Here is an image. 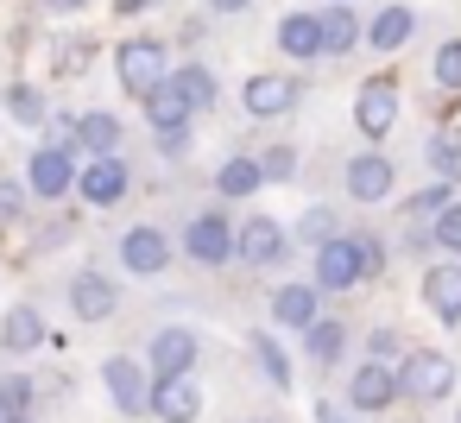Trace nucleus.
<instances>
[{"label": "nucleus", "instance_id": "1", "mask_svg": "<svg viewBox=\"0 0 461 423\" xmlns=\"http://www.w3.org/2000/svg\"><path fill=\"white\" fill-rule=\"evenodd\" d=\"M455 360L442 354V347H411L404 360H398V385H404V398H417V404H442L448 392H455Z\"/></svg>", "mask_w": 461, "mask_h": 423}, {"label": "nucleus", "instance_id": "2", "mask_svg": "<svg viewBox=\"0 0 461 423\" xmlns=\"http://www.w3.org/2000/svg\"><path fill=\"white\" fill-rule=\"evenodd\" d=\"M114 70H121V89L127 95H152V89H165L171 83V58H165V45L158 39H121V51H114Z\"/></svg>", "mask_w": 461, "mask_h": 423}, {"label": "nucleus", "instance_id": "3", "mask_svg": "<svg viewBox=\"0 0 461 423\" xmlns=\"http://www.w3.org/2000/svg\"><path fill=\"white\" fill-rule=\"evenodd\" d=\"M297 102H303V89H297V76H285V70H259V76L240 83V108H247L253 121H285Z\"/></svg>", "mask_w": 461, "mask_h": 423}, {"label": "nucleus", "instance_id": "4", "mask_svg": "<svg viewBox=\"0 0 461 423\" xmlns=\"http://www.w3.org/2000/svg\"><path fill=\"white\" fill-rule=\"evenodd\" d=\"M366 272V253H360V234H335L329 247H316V291H354Z\"/></svg>", "mask_w": 461, "mask_h": 423}, {"label": "nucleus", "instance_id": "5", "mask_svg": "<svg viewBox=\"0 0 461 423\" xmlns=\"http://www.w3.org/2000/svg\"><path fill=\"white\" fill-rule=\"evenodd\" d=\"M196 354H203V341H196V328H184V322H171V328H158V335L146 341V366H152L158 379H190V373H196Z\"/></svg>", "mask_w": 461, "mask_h": 423}, {"label": "nucleus", "instance_id": "6", "mask_svg": "<svg viewBox=\"0 0 461 423\" xmlns=\"http://www.w3.org/2000/svg\"><path fill=\"white\" fill-rule=\"evenodd\" d=\"M398 108H404L398 83H392V76H373V83H360V95H354V127H360L366 140H385V133L398 127Z\"/></svg>", "mask_w": 461, "mask_h": 423}, {"label": "nucleus", "instance_id": "7", "mask_svg": "<svg viewBox=\"0 0 461 423\" xmlns=\"http://www.w3.org/2000/svg\"><path fill=\"white\" fill-rule=\"evenodd\" d=\"M70 190H77V158H70L64 146H39V152L26 158V196L58 202V196H70Z\"/></svg>", "mask_w": 461, "mask_h": 423}, {"label": "nucleus", "instance_id": "8", "mask_svg": "<svg viewBox=\"0 0 461 423\" xmlns=\"http://www.w3.org/2000/svg\"><path fill=\"white\" fill-rule=\"evenodd\" d=\"M102 385H108V398H114L121 417H146L152 410V379H146L140 360H127V354L102 360Z\"/></svg>", "mask_w": 461, "mask_h": 423}, {"label": "nucleus", "instance_id": "9", "mask_svg": "<svg viewBox=\"0 0 461 423\" xmlns=\"http://www.w3.org/2000/svg\"><path fill=\"white\" fill-rule=\"evenodd\" d=\"M127 190H133V171H127L121 152H114V158H89V165L77 171V196H83L89 209H114Z\"/></svg>", "mask_w": 461, "mask_h": 423}, {"label": "nucleus", "instance_id": "10", "mask_svg": "<svg viewBox=\"0 0 461 423\" xmlns=\"http://www.w3.org/2000/svg\"><path fill=\"white\" fill-rule=\"evenodd\" d=\"M285 221L278 215H247L240 228H234V259H247V266H278L285 259Z\"/></svg>", "mask_w": 461, "mask_h": 423}, {"label": "nucleus", "instance_id": "11", "mask_svg": "<svg viewBox=\"0 0 461 423\" xmlns=\"http://www.w3.org/2000/svg\"><path fill=\"white\" fill-rule=\"evenodd\" d=\"M184 247H190V259L196 266H228L234 259V221L228 215H215V209H203L196 221H190V234H184Z\"/></svg>", "mask_w": 461, "mask_h": 423}, {"label": "nucleus", "instance_id": "12", "mask_svg": "<svg viewBox=\"0 0 461 423\" xmlns=\"http://www.w3.org/2000/svg\"><path fill=\"white\" fill-rule=\"evenodd\" d=\"M398 366H379V360H360L354 373H348V404L354 410H392L398 404Z\"/></svg>", "mask_w": 461, "mask_h": 423}, {"label": "nucleus", "instance_id": "13", "mask_svg": "<svg viewBox=\"0 0 461 423\" xmlns=\"http://www.w3.org/2000/svg\"><path fill=\"white\" fill-rule=\"evenodd\" d=\"M121 266L133 272V278H158V272H171V240L146 221V228H127L121 234Z\"/></svg>", "mask_w": 461, "mask_h": 423}, {"label": "nucleus", "instance_id": "14", "mask_svg": "<svg viewBox=\"0 0 461 423\" xmlns=\"http://www.w3.org/2000/svg\"><path fill=\"white\" fill-rule=\"evenodd\" d=\"M392 190H398V165H392L385 152L348 158V196H354V202H385Z\"/></svg>", "mask_w": 461, "mask_h": 423}, {"label": "nucleus", "instance_id": "15", "mask_svg": "<svg viewBox=\"0 0 461 423\" xmlns=\"http://www.w3.org/2000/svg\"><path fill=\"white\" fill-rule=\"evenodd\" d=\"M152 417L158 423H196L203 417V385L190 379H152Z\"/></svg>", "mask_w": 461, "mask_h": 423}, {"label": "nucleus", "instance_id": "16", "mask_svg": "<svg viewBox=\"0 0 461 423\" xmlns=\"http://www.w3.org/2000/svg\"><path fill=\"white\" fill-rule=\"evenodd\" d=\"M423 303L436 322H448V328L461 322V259H436L423 272Z\"/></svg>", "mask_w": 461, "mask_h": 423}, {"label": "nucleus", "instance_id": "17", "mask_svg": "<svg viewBox=\"0 0 461 423\" xmlns=\"http://www.w3.org/2000/svg\"><path fill=\"white\" fill-rule=\"evenodd\" d=\"M272 322L310 335V328L322 322V291H316V284H278V291H272Z\"/></svg>", "mask_w": 461, "mask_h": 423}, {"label": "nucleus", "instance_id": "18", "mask_svg": "<svg viewBox=\"0 0 461 423\" xmlns=\"http://www.w3.org/2000/svg\"><path fill=\"white\" fill-rule=\"evenodd\" d=\"M114 303H121V291H114L102 272H77V278H70V310H77V322H108Z\"/></svg>", "mask_w": 461, "mask_h": 423}, {"label": "nucleus", "instance_id": "19", "mask_svg": "<svg viewBox=\"0 0 461 423\" xmlns=\"http://www.w3.org/2000/svg\"><path fill=\"white\" fill-rule=\"evenodd\" d=\"M278 51L297 58V64H303V58H322V14H297V7H291V14L278 20Z\"/></svg>", "mask_w": 461, "mask_h": 423}, {"label": "nucleus", "instance_id": "20", "mask_svg": "<svg viewBox=\"0 0 461 423\" xmlns=\"http://www.w3.org/2000/svg\"><path fill=\"white\" fill-rule=\"evenodd\" d=\"M140 108H146V127H152L158 140H171V133H190V121H196V114H190V102H184L171 83H165V89H152Z\"/></svg>", "mask_w": 461, "mask_h": 423}, {"label": "nucleus", "instance_id": "21", "mask_svg": "<svg viewBox=\"0 0 461 423\" xmlns=\"http://www.w3.org/2000/svg\"><path fill=\"white\" fill-rule=\"evenodd\" d=\"M0 347H7V354H32V347H45V316H39L32 303H14L7 322H0Z\"/></svg>", "mask_w": 461, "mask_h": 423}, {"label": "nucleus", "instance_id": "22", "mask_svg": "<svg viewBox=\"0 0 461 423\" xmlns=\"http://www.w3.org/2000/svg\"><path fill=\"white\" fill-rule=\"evenodd\" d=\"M411 32H417V14H411V7H385V14H373V26H366V45L392 58V51L411 45Z\"/></svg>", "mask_w": 461, "mask_h": 423}, {"label": "nucleus", "instance_id": "23", "mask_svg": "<svg viewBox=\"0 0 461 423\" xmlns=\"http://www.w3.org/2000/svg\"><path fill=\"white\" fill-rule=\"evenodd\" d=\"M247 354H253V366H259L278 392H291V379H297V373H291V354L278 347V335H272V328H253V335H247Z\"/></svg>", "mask_w": 461, "mask_h": 423}, {"label": "nucleus", "instance_id": "24", "mask_svg": "<svg viewBox=\"0 0 461 423\" xmlns=\"http://www.w3.org/2000/svg\"><path fill=\"white\" fill-rule=\"evenodd\" d=\"M77 146H83L89 158H114V152H121V121L102 114V108H95V114H77Z\"/></svg>", "mask_w": 461, "mask_h": 423}, {"label": "nucleus", "instance_id": "25", "mask_svg": "<svg viewBox=\"0 0 461 423\" xmlns=\"http://www.w3.org/2000/svg\"><path fill=\"white\" fill-rule=\"evenodd\" d=\"M360 39H366V32H360V20H354V7H329V14H322V58H348Z\"/></svg>", "mask_w": 461, "mask_h": 423}, {"label": "nucleus", "instance_id": "26", "mask_svg": "<svg viewBox=\"0 0 461 423\" xmlns=\"http://www.w3.org/2000/svg\"><path fill=\"white\" fill-rule=\"evenodd\" d=\"M171 89L190 102V114H203V108H215V76L203 70V64H177L171 70Z\"/></svg>", "mask_w": 461, "mask_h": 423}, {"label": "nucleus", "instance_id": "27", "mask_svg": "<svg viewBox=\"0 0 461 423\" xmlns=\"http://www.w3.org/2000/svg\"><path fill=\"white\" fill-rule=\"evenodd\" d=\"M259 184H266V165H259V158H247V152H240V158H228V165L215 171V190H221V196H253Z\"/></svg>", "mask_w": 461, "mask_h": 423}, {"label": "nucleus", "instance_id": "28", "mask_svg": "<svg viewBox=\"0 0 461 423\" xmlns=\"http://www.w3.org/2000/svg\"><path fill=\"white\" fill-rule=\"evenodd\" d=\"M303 347H310V360H316V366H335V360H341V347H348V322H329V316H322V322L303 335Z\"/></svg>", "mask_w": 461, "mask_h": 423}, {"label": "nucleus", "instance_id": "29", "mask_svg": "<svg viewBox=\"0 0 461 423\" xmlns=\"http://www.w3.org/2000/svg\"><path fill=\"white\" fill-rule=\"evenodd\" d=\"M32 398H39V385L26 373H0V410L7 417H32Z\"/></svg>", "mask_w": 461, "mask_h": 423}, {"label": "nucleus", "instance_id": "30", "mask_svg": "<svg viewBox=\"0 0 461 423\" xmlns=\"http://www.w3.org/2000/svg\"><path fill=\"white\" fill-rule=\"evenodd\" d=\"M7 114H14L20 127H45V95H39L32 83H14V89H7Z\"/></svg>", "mask_w": 461, "mask_h": 423}, {"label": "nucleus", "instance_id": "31", "mask_svg": "<svg viewBox=\"0 0 461 423\" xmlns=\"http://www.w3.org/2000/svg\"><path fill=\"white\" fill-rule=\"evenodd\" d=\"M455 209V196H448V184H429V190H417V196H404V215L411 221H436V215H448Z\"/></svg>", "mask_w": 461, "mask_h": 423}, {"label": "nucleus", "instance_id": "32", "mask_svg": "<svg viewBox=\"0 0 461 423\" xmlns=\"http://www.w3.org/2000/svg\"><path fill=\"white\" fill-rule=\"evenodd\" d=\"M429 70H436V83H442L448 95H461V39H442L436 58H429Z\"/></svg>", "mask_w": 461, "mask_h": 423}, {"label": "nucleus", "instance_id": "33", "mask_svg": "<svg viewBox=\"0 0 461 423\" xmlns=\"http://www.w3.org/2000/svg\"><path fill=\"white\" fill-rule=\"evenodd\" d=\"M429 171H436L442 184H455V177H461V140L436 133V140H429Z\"/></svg>", "mask_w": 461, "mask_h": 423}, {"label": "nucleus", "instance_id": "34", "mask_svg": "<svg viewBox=\"0 0 461 423\" xmlns=\"http://www.w3.org/2000/svg\"><path fill=\"white\" fill-rule=\"evenodd\" d=\"M297 240L329 247V240H335V209H303V215H297Z\"/></svg>", "mask_w": 461, "mask_h": 423}, {"label": "nucleus", "instance_id": "35", "mask_svg": "<svg viewBox=\"0 0 461 423\" xmlns=\"http://www.w3.org/2000/svg\"><path fill=\"white\" fill-rule=\"evenodd\" d=\"M429 240L442 247V259H461V202H455L448 215H436V221H429Z\"/></svg>", "mask_w": 461, "mask_h": 423}, {"label": "nucleus", "instance_id": "36", "mask_svg": "<svg viewBox=\"0 0 461 423\" xmlns=\"http://www.w3.org/2000/svg\"><path fill=\"white\" fill-rule=\"evenodd\" d=\"M411 347H398V328H373L366 335V360H379V366H392V360H404Z\"/></svg>", "mask_w": 461, "mask_h": 423}, {"label": "nucleus", "instance_id": "37", "mask_svg": "<svg viewBox=\"0 0 461 423\" xmlns=\"http://www.w3.org/2000/svg\"><path fill=\"white\" fill-rule=\"evenodd\" d=\"M259 165H266V177H278V184H291V177H297V152H291V146H272Z\"/></svg>", "mask_w": 461, "mask_h": 423}, {"label": "nucleus", "instance_id": "38", "mask_svg": "<svg viewBox=\"0 0 461 423\" xmlns=\"http://www.w3.org/2000/svg\"><path fill=\"white\" fill-rule=\"evenodd\" d=\"M20 209H26V190L0 177V221H20Z\"/></svg>", "mask_w": 461, "mask_h": 423}, {"label": "nucleus", "instance_id": "39", "mask_svg": "<svg viewBox=\"0 0 461 423\" xmlns=\"http://www.w3.org/2000/svg\"><path fill=\"white\" fill-rule=\"evenodd\" d=\"M360 253H366V272H385V247L373 234H360Z\"/></svg>", "mask_w": 461, "mask_h": 423}, {"label": "nucleus", "instance_id": "40", "mask_svg": "<svg viewBox=\"0 0 461 423\" xmlns=\"http://www.w3.org/2000/svg\"><path fill=\"white\" fill-rule=\"evenodd\" d=\"M316 423H348V417H341V404H329V398H322V404H316Z\"/></svg>", "mask_w": 461, "mask_h": 423}, {"label": "nucleus", "instance_id": "41", "mask_svg": "<svg viewBox=\"0 0 461 423\" xmlns=\"http://www.w3.org/2000/svg\"><path fill=\"white\" fill-rule=\"evenodd\" d=\"M209 7H215V14H247L253 0H209Z\"/></svg>", "mask_w": 461, "mask_h": 423}, {"label": "nucleus", "instance_id": "42", "mask_svg": "<svg viewBox=\"0 0 461 423\" xmlns=\"http://www.w3.org/2000/svg\"><path fill=\"white\" fill-rule=\"evenodd\" d=\"M114 7H121V14H140V7H152V0H114Z\"/></svg>", "mask_w": 461, "mask_h": 423}, {"label": "nucleus", "instance_id": "43", "mask_svg": "<svg viewBox=\"0 0 461 423\" xmlns=\"http://www.w3.org/2000/svg\"><path fill=\"white\" fill-rule=\"evenodd\" d=\"M7 423H39V417H7Z\"/></svg>", "mask_w": 461, "mask_h": 423}, {"label": "nucleus", "instance_id": "44", "mask_svg": "<svg viewBox=\"0 0 461 423\" xmlns=\"http://www.w3.org/2000/svg\"><path fill=\"white\" fill-rule=\"evenodd\" d=\"M335 7H354V0H335Z\"/></svg>", "mask_w": 461, "mask_h": 423}, {"label": "nucleus", "instance_id": "45", "mask_svg": "<svg viewBox=\"0 0 461 423\" xmlns=\"http://www.w3.org/2000/svg\"><path fill=\"white\" fill-rule=\"evenodd\" d=\"M0 423H7V410H0Z\"/></svg>", "mask_w": 461, "mask_h": 423}]
</instances>
